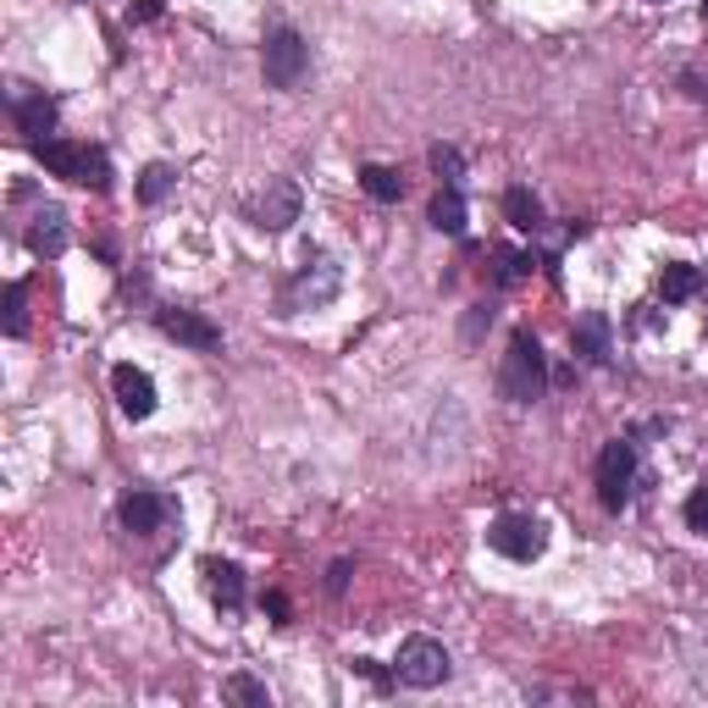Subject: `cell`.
Wrapping results in <instances>:
<instances>
[{
  "label": "cell",
  "mask_w": 708,
  "mask_h": 708,
  "mask_svg": "<svg viewBox=\"0 0 708 708\" xmlns=\"http://www.w3.org/2000/svg\"><path fill=\"white\" fill-rule=\"evenodd\" d=\"M34 155L45 161V172H50V177H67V184H78V172H83V144L45 139V144H34Z\"/></svg>",
  "instance_id": "9a60e30c"
},
{
  "label": "cell",
  "mask_w": 708,
  "mask_h": 708,
  "mask_svg": "<svg viewBox=\"0 0 708 708\" xmlns=\"http://www.w3.org/2000/svg\"><path fill=\"white\" fill-rule=\"evenodd\" d=\"M487 548L526 565V559H538V554L548 548V526H543L538 515H498V520L487 526Z\"/></svg>",
  "instance_id": "3957f363"
},
{
  "label": "cell",
  "mask_w": 708,
  "mask_h": 708,
  "mask_svg": "<svg viewBox=\"0 0 708 708\" xmlns=\"http://www.w3.org/2000/svg\"><path fill=\"white\" fill-rule=\"evenodd\" d=\"M632 482H637V449L626 437L603 442V455H598V498H603V509H626Z\"/></svg>",
  "instance_id": "277c9868"
},
{
  "label": "cell",
  "mask_w": 708,
  "mask_h": 708,
  "mask_svg": "<svg viewBox=\"0 0 708 708\" xmlns=\"http://www.w3.org/2000/svg\"><path fill=\"white\" fill-rule=\"evenodd\" d=\"M205 587H211L216 609H227V614H238V609H244V570H238V565L205 559Z\"/></svg>",
  "instance_id": "4fadbf2b"
},
{
  "label": "cell",
  "mask_w": 708,
  "mask_h": 708,
  "mask_svg": "<svg viewBox=\"0 0 708 708\" xmlns=\"http://www.w3.org/2000/svg\"><path fill=\"white\" fill-rule=\"evenodd\" d=\"M233 703H249V708H272V692H266L255 675H227V686H222Z\"/></svg>",
  "instance_id": "603a6c76"
},
{
  "label": "cell",
  "mask_w": 708,
  "mask_h": 708,
  "mask_svg": "<svg viewBox=\"0 0 708 708\" xmlns=\"http://www.w3.org/2000/svg\"><path fill=\"white\" fill-rule=\"evenodd\" d=\"M354 670H361V675H371V681H377V686H388V675H382V670H377V664H371V659H354Z\"/></svg>",
  "instance_id": "4dcf8cb0"
},
{
  "label": "cell",
  "mask_w": 708,
  "mask_h": 708,
  "mask_svg": "<svg viewBox=\"0 0 708 708\" xmlns=\"http://www.w3.org/2000/svg\"><path fill=\"white\" fill-rule=\"evenodd\" d=\"M172 189H177V172H172L166 161H150V166L139 172V200H144V205H161Z\"/></svg>",
  "instance_id": "ffe728a7"
},
{
  "label": "cell",
  "mask_w": 708,
  "mask_h": 708,
  "mask_svg": "<svg viewBox=\"0 0 708 708\" xmlns=\"http://www.w3.org/2000/svg\"><path fill=\"white\" fill-rule=\"evenodd\" d=\"M249 216H255V227H266V233L294 227V222H299V184H288V177L266 184V194L249 205Z\"/></svg>",
  "instance_id": "ba28073f"
},
{
  "label": "cell",
  "mask_w": 708,
  "mask_h": 708,
  "mask_svg": "<svg viewBox=\"0 0 708 708\" xmlns=\"http://www.w3.org/2000/svg\"><path fill=\"white\" fill-rule=\"evenodd\" d=\"M172 520V498L161 493H128L122 498V526L133 531V538H150V531H161Z\"/></svg>",
  "instance_id": "30bf717a"
},
{
  "label": "cell",
  "mask_w": 708,
  "mask_h": 708,
  "mask_svg": "<svg viewBox=\"0 0 708 708\" xmlns=\"http://www.w3.org/2000/svg\"><path fill=\"white\" fill-rule=\"evenodd\" d=\"M686 526H692V531H708V487H697V493L686 498Z\"/></svg>",
  "instance_id": "484cf974"
},
{
  "label": "cell",
  "mask_w": 708,
  "mask_h": 708,
  "mask_svg": "<svg viewBox=\"0 0 708 708\" xmlns=\"http://www.w3.org/2000/svg\"><path fill=\"white\" fill-rule=\"evenodd\" d=\"M703 23H708V0H703Z\"/></svg>",
  "instance_id": "1f68e13d"
},
{
  "label": "cell",
  "mask_w": 708,
  "mask_h": 708,
  "mask_svg": "<svg viewBox=\"0 0 708 708\" xmlns=\"http://www.w3.org/2000/svg\"><path fill=\"white\" fill-rule=\"evenodd\" d=\"M498 388L509 404H538L543 388H548V354L531 332H515L509 338V354H504V371H498Z\"/></svg>",
  "instance_id": "6da1fadb"
},
{
  "label": "cell",
  "mask_w": 708,
  "mask_h": 708,
  "mask_svg": "<svg viewBox=\"0 0 708 708\" xmlns=\"http://www.w3.org/2000/svg\"><path fill=\"white\" fill-rule=\"evenodd\" d=\"M504 216H509L515 233H543V200L531 189H520V184L504 194Z\"/></svg>",
  "instance_id": "e0dca14e"
},
{
  "label": "cell",
  "mask_w": 708,
  "mask_h": 708,
  "mask_svg": "<svg viewBox=\"0 0 708 708\" xmlns=\"http://www.w3.org/2000/svg\"><path fill=\"white\" fill-rule=\"evenodd\" d=\"M432 227H437V233H449V238L465 233V194H460L455 184H442V194L432 200Z\"/></svg>",
  "instance_id": "ac0fdd59"
},
{
  "label": "cell",
  "mask_w": 708,
  "mask_h": 708,
  "mask_svg": "<svg viewBox=\"0 0 708 708\" xmlns=\"http://www.w3.org/2000/svg\"><path fill=\"white\" fill-rule=\"evenodd\" d=\"M310 72V45L294 34V28H278L266 39V83L272 88H299Z\"/></svg>",
  "instance_id": "5b68a950"
},
{
  "label": "cell",
  "mask_w": 708,
  "mask_h": 708,
  "mask_svg": "<svg viewBox=\"0 0 708 708\" xmlns=\"http://www.w3.org/2000/svg\"><path fill=\"white\" fill-rule=\"evenodd\" d=\"M133 17H139V23H155V17H161V0H133Z\"/></svg>",
  "instance_id": "83f0119b"
},
{
  "label": "cell",
  "mask_w": 708,
  "mask_h": 708,
  "mask_svg": "<svg viewBox=\"0 0 708 708\" xmlns=\"http://www.w3.org/2000/svg\"><path fill=\"white\" fill-rule=\"evenodd\" d=\"M17 128H23L28 144H45V139L56 133V101H45V95H17Z\"/></svg>",
  "instance_id": "7c38bea8"
},
{
  "label": "cell",
  "mask_w": 708,
  "mask_h": 708,
  "mask_svg": "<svg viewBox=\"0 0 708 708\" xmlns=\"http://www.w3.org/2000/svg\"><path fill=\"white\" fill-rule=\"evenodd\" d=\"M361 189H366L371 200L393 205V200H404V177H399L393 166H361Z\"/></svg>",
  "instance_id": "d6986e66"
},
{
  "label": "cell",
  "mask_w": 708,
  "mask_h": 708,
  "mask_svg": "<svg viewBox=\"0 0 708 708\" xmlns=\"http://www.w3.org/2000/svg\"><path fill=\"white\" fill-rule=\"evenodd\" d=\"M681 83H686V95H692V101H708V83H703V78H697V72H686V78H681Z\"/></svg>",
  "instance_id": "f1b7e54d"
},
{
  "label": "cell",
  "mask_w": 708,
  "mask_h": 708,
  "mask_svg": "<svg viewBox=\"0 0 708 708\" xmlns=\"http://www.w3.org/2000/svg\"><path fill=\"white\" fill-rule=\"evenodd\" d=\"M349 570H354V565H349V559H338V565H332V576H327V592H343V587H349Z\"/></svg>",
  "instance_id": "4316f807"
},
{
  "label": "cell",
  "mask_w": 708,
  "mask_h": 708,
  "mask_svg": "<svg viewBox=\"0 0 708 708\" xmlns=\"http://www.w3.org/2000/svg\"><path fill=\"white\" fill-rule=\"evenodd\" d=\"M708 288V278L697 272V266H686V260H675V266H664V278H659V294H664V305H686L692 294H703Z\"/></svg>",
  "instance_id": "2e32d148"
},
{
  "label": "cell",
  "mask_w": 708,
  "mask_h": 708,
  "mask_svg": "<svg viewBox=\"0 0 708 708\" xmlns=\"http://www.w3.org/2000/svg\"><path fill=\"white\" fill-rule=\"evenodd\" d=\"M28 249H34V255H61V249H67V211H61V205H45V211L34 216Z\"/></svg>",
  "instance_id": "5bb4252c"
},
{
  "label": "cell",
  "mask_w": 708,
  "mask_h": 708,
  "mask_svg": "<svg viewBox=\"0 0 708 708\" xmlns=\"http://www.w3.org/2000/svg\"><path fill=\"white\" fill-rule=\"evenodd\" d=\"M338 283H343V272L327 260V255H305V272L294 278V288H288V310H316V305H327L332 294H338Z\"/></svg>",
  "instance_id": "52a82bcc"
},
{
  "label": "cell",
  "mask_w": 708,
  "mask_h": 708,
  "mask_svg": "<svg viewBox=\"0 0 708 708\" xmlns=\"http://www.w3.org/2000/svg\"><path fill=\"white\" fill-rule=\"evenodd\" d=\"M449 648H442L437 637H410L404 648H399V659H393V675L404 681V686H415V692H432V686H442L449 681Z\"/></svg>",
  "instance_id": "7a4b0ae2"
},
{
  "label": "cell",
  "mask_w": 708,
  "mask_h": 708,
  "mask_svg": "<svg viewBox=\"0 0 708 708\" xmlns=\"http://www.w3.org/2000/svg\"><path fill=\"white\" fill-rule=\"evenodd\" d=\"M570 349L581 354V361L603 366V361H609V349H614V327H609V316L587 310V316H581V321L570 327Z\"/></svg>",
  "instance_id": "8fae6325"
},
{
  "label": "cell",
  "mask_w": 708,
  "mask_h": 708,
  "mask_svg": "<svg viewBox=\"0 0 708 708\" xmlns=\"http://www.w3.org/2000/svg\"><path fill=\"white\" fill-rule=\"evenodd\" d=\"M155 327H161L166 338H177V343L200 349V354H216V349H222V327H216V321H205L200 310H184V305H166V310H155Z\"/></svg>",
  "instance_id": "8992f818"
},
{
  "label": "cell",
  "mask_w": 708,
  "mask_h": 708,
  "mask_svg": "<svg viewBox=\"0 0 708 708\" xmlns=\"http://www.w3.org/2000/svg\"><path fill=\"white\" fill-rule=\"evenodd\" d=\"M493 260H498V266H493L498 283H520V278L531 272V255H520V249H493Z\"/></svg>",
  "instance_id": "cb8c5ba5"
},
{
  "label": "cell",
  "mask_w": 708,
  "mask_h": 708,
  "mask_svg": "<svg viewBox=\"0 0 708 708\" xmlns=\"http://www.w3.org/2000/svg\"><path fill=\"white\" fill-rule=\"evenodd\" d=\"M266 609H272L278 620H288V598H283V592H266Z\"/></svg>",
  "instance_id": "f546056e"
},
{
  "label": "cell",
  "mask_w": 708,
  "mask_h": 708,
  "mask_svg": "<svg viewBox=\"0 0 708 708\" xmlns=\"http://www.w3.org/2000/svg\"><path fill=\"white\" fill-rule=\"evenodd\" d=\"M0 327H7V338L28 332V288L23 283H7V310H0Z\"/></svg>",
  "instance_id": "7402d4cb"
},
{
  "label": "cell",
  "mask_w": 708,
  "mask_h": 708,
  "mask_svg": "<svg viewBox=\"0 0 708 708\" xmlns=\"http://www.w3.org/2000/svg\"><path fill=\"white\" fill-rule=\"evenodd\" d=\"M78 184H83V189H95V194L111 189V161H106V150L83 144V172H78Z\"/></svg>",
  "instance_id": "44dd1931"
},
{
  "label": "cell",
  "mask_w": 708,
  "mask_h": 708,
  "mask_svg": "<svg viewBox=\"0 0 708 708\" xmlns=\"http://www.w3.org/2000/svg\"><path fill=\"white\" fill-rule=\"evenodd\" d=\"M111 388H117L122 415H133V421L155 415V382H150L139 366H117V371H111Z\"/></svg>",
  "instance_id": "9c48e42d"
},
{
  "label": "cell",
  "mask_w": 708,
  "mask_h": 708,
  "mask_svg": "<svg viewBox=\"0 0 708 708\" xmlns=\"http://www.w3.org/2000/svg\"><path fill=\"white\" fill-rule=\"evenodd\" d=\"M426 161H432V172L442 177V184H455V189H460V150H455V144H432Z\"/></svg>",
  "instance_id": "d4e9b609"
}]
</instances>
